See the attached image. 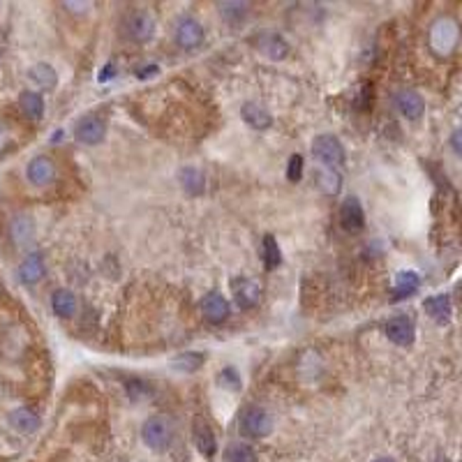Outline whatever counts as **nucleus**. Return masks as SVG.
Returning <instances> with one entry per match:
<instances>
[{"label": "nucleus", "mask_w": 462, "mask_h": 462, "mask_svg": "<svg viewBox=\"0 0 462 462\" xmlns=\"http://www.w3.org/2000/svg\"><path fill=\"white\" fill-rule=\"evenodd\" d=\"M173 434H176V428H173V421L169 416L158 414V416H151L148 421L144 423L142 428V437L146 441L148 449L153 451H167L171 449L173 444Z\"/></svg>", "instance_id": "f257e3e1"}, {"label": "nucleus", "mask_w": 462, "mask_h": 462, "mask_svg": "<svg viewBox=\"0 0 462 462\" xmlns=\"http://www.w3.org/2000/svg\"><path fill=\"white\" fill-rule=\"evenodd\" d=\"M458 37H460V28L458 23L444 16V19H437L432 23L430 28V47L434 54L439 56H449L453 49L458 45Z\"/></svg>", "instance_id": "f03ea898"}, {"label": "nucleus", "mask_w": 462, "mask_h": 462, "mask_svg": "<svg viewBox=\"0 0 462 462\" xmlns=\"http://www.w3.org/2000/svg\"><path fill=\"white\" fill-rule=\"evenodd\" d=\"M312 153H315V158L328 169L337 171L345 164V148L333 134H319L315 142H312Z\"/></svg>", "instance_id": "7ed1b4c3"}, {"label": "nucleus", "mask_w": 462, "mask_h": 462, "mask_svg": "<svg viewBox=\"0 0 462 462\" xmlns=\"http://www.w3.org/2000/svg\"><path fill=\"white\" fill-rule=\"evenodd\" d=\"M271 430H273L271 416L259 407H250L241 418V432L248 439H264L271 434Z\"/></svg>", "instance_id": "20e7f679"}, {"label": "nucleus", "mask_w": 462, "mask_h": 462, "mask_svg": "<svg viewBox=\"0 0 462 462\" xmlns=\"http://www.w3.org/2000/svg\"><path fill=\"white\" fill-rule=\"evenodd\" d=\"M123 30L127 35V40L129 42H148L153 37V33H155V21H153V16L148 14L146 10H137L132 14H127L125 16V25H123Z\"/></svg>", "instance_id": "39448f33"}, {"label": "nucleus", "mask_w": 462, "mask_h": 462, "mask_svg": "<svg viewBox=\"0 0 462 462\" xmlns=\"http://www.w3.org/2000/svg\"><path fill=\"white\" fill-rule=\"evenodd\" d=\"M104 134H107V125H104V120L100 116H83L79 118V123L74 125V137L79 144H86V146H95L100 144Z\"/></svg>", "instance_id": "423d86ee"}, {"label": "nucleus", "mask_w": 462, "mask_h": 462, "mask_svg": "<svg viewBox=\"0 0 462 462\" xmlns=\"http://www.w3.org/2000/svg\"><path fill=\"white\" fill-rule=\"evenodd\" d=\"M231 291H233V299H236V303H238V308H243V310L257 308V303L261 299L259 284L255 280H250V277H246V275L231 280Z\"/></svg>", "instance_id": "0eeeda50"}, {"label": "nucleus", "mask_w": 462, "mask_h": 462, "mask_svg": "<svg viewBox=\"0 0 462 462\" xmlns=\"http://www.w3.org/2000/svg\"><path fill=\"white\" fill-rule=\"evenodd\" d=\"M255 49L261 56H266L271 60H282L289 54V45H287L282 35H277V33H259L255 37Z\"/></svg>", "instance_id": "6e6552de"}, {"label": "nucleus", "mask_w": 462, "mask_h": 462, "mask_svg": "<svg viewBox=\"0 0 462 462\" xmlns=\"http://www.w3.org/2000/svg\"><path fill=\"white\" fill-rule=\"evenodd\" d=\"M192 437H195V446L197 451L202 453L204 458L211 460L217 451V441H215V434L211 430V425H208L202 416L195 418V428H192Z\"/></svg>", "instance_id": "1a4fd4ad"}, {"label": "nucleus", "mask_w": 462, "mask_h": 462, "mask_svg": "<svg viewBox=\"0 0 462 462\" xmlns=\"http://www.w3.org/2000/svg\"><path fill=\"white\" fill-rule=\"evenodd\" d=\"M176 42L183 49H197L204 42V28L197 19H183L176 25Z\"/></svg>", "instance_id": "9d476101"}, {"label": "nucleus", "mask_w": 462, "mask_h": 462, "mask_svg": "<svg viewBox=\"0 0 462 462\" xmlns=\"http://www.w3.org/2000/svg\"><path fill=\"white\" fill-rule=\"evenodd\" d=\"M202 312L211 324H222V321L229 317V303H226L222 294L211 291L202 299Z\"/></svg>", "instance_id": "9b49d317"}, {"label": "nucleus", "mask_w": 462, "mask_h": 462, "mask_svg": "<svg viewBox=\"0 0 462 462\" xmlns=\"http://www.w3.org/2000/svg\"><path fill=\"white\" fill-rule=\"evenodd\" d=\"M340 220H342V226L347 231H361L365 226V213L363 206L359 204L356 197H347L342 208H340Z\"/></svg>", "instance_id": "f8f14e48"}, {"label": "nucleus", "mask_w": 462, "mask_h": 462, "mask_svg": "<svg viewBox=\"0 0 462 462\" xmlns=\"http://www.w3.org/2000/svg\"><path fill=\"white\" fill-rule=\"evenodd\" d=\"M386 337L400 347H409L414 342V324L409 317H393L386 324Z\"/></svg>", "instance_id": "ddd939ff"}, {"label": "nucleus", "mask_w": 462, "mask_h": 462, "mask_svg": "<svg viewBox=\"0 0 462 462\" xmlns=\"http://www.w3.org/2000/svg\"><path fill=\"white\" fill-rule=\"evenodd\" d=\"M395 107L400 109V113H403L405 118L418 120L425 111V102H423L421 95L414 93V91H400L395 95Z\"/></svg>", "instance_id": "4468645a"}, {"label": "nucleus", "mask_w": 462, "mask_h": 462, "mask_svg": "<svg viewBox=\"0 0 462 462\" xmlns=\"http://www.w3.org/2000/svg\"><path fill=\"white\" fill-rule=\"evenodd\" d=\"M56 167L47 155H37L35 160H30L28 169H25V176L33 183V185H47V183L54 180Z\"/></svg>", "instance_id": "2eb2a0df"}, {"label": "nucleus", "mask_w": 462, "mask_h": 462, "mask_svg": "<svg viewBox=\"0 0 462 462\" xmlns=\"http://www.w3.org/2000/svg\"><path fill=\"white\" fill-rule=\"evenodd\" d=\"M241 116H243V120H246V123L252 129H259V132H264V129H268V127L273 125V116H271V113H268L264 107H259V104H255V102L243 104Z\"/></svg>", "instance_id": "dca6fc26"}, {"label": "nucleus", "mask_w": 462, "mask_h": 462, "mask_svg": "<svg viewBox=\"0 0 462 462\" xmlns=\"http://www.w3.org/2000/svg\"><path fill=\"white\" fill-rule=\"evenodd\" d=\"M19 277L25 282V284H35L40 282L42 277H45V259L40 255H30L21 261L19 266Z\"/></svg>", "instance_id": "f3484780"}, {"label": "nucleus", "mask_w": 462, "mask_h": 462, "mask_svg": "<svg viewBox=\"0 0 462 462\" xmlns=\"http://www.w3.org/2000/svg\"><path fill=\"white\" fill-rule=\"evenodd\" d=\"M10 423L14 425V430H19L23 434H30L40 428V416L30 412L28 407H19V409H14V412L10 414Z\"/></svg>", "instance_id": "a211bd4d"}, {"label": "nucleus", "mask_w": 462, "mask_h": 462, "mask_svg": "<svg viewBox=\"0 0 462 462\" xmlns=\"http://www.w3.org/2000/svg\"><path fill=\"white\" fill-rule=\"evenodd\" d=\"M178 180H180V185L183 190L187 192V195H202L204 192V185H206V178H204V173L199 171L197 167H183L180 173H178Z\"/></svg>", "instance_id": "6ab92c4d"}, {"label": "nucleus", "mask_w": 462, "mask_h": 462, "mask_svg": "<svg viewBox=\"0 0 462 462\" xmlns=\"http://www.w3.org/2000/svg\"><path fill=\"white\" fill-rule=\"evenodd\" d=\"M423 310L428 312L434 321H441V324H444V321L451 317V299L446 294L430 296V299L423 303Z\"/></svg>", "instance_id": "aec40b11"}, {"label": "nucleus", "mask_w": 462, "mask_h": 462, "mask_svg": "<svg viewBox=\"0 0 462 462\" xmlns=\"http://www.w3.org/2000/svg\"><path fill=\"white\" fill-rule=\"evenodd\" d=\"M19 107H21V111L25 113V116L33 118V120H40L42 116H45V100H42L40 93H33V91L21 93Z\"/></svg>", "instance_id": "412c9836"}, {"label": "nucleus", "mask_w": 462, "mask_h": 462, "mask_svg": "<svg viewBox=\"0 0 462 462\" xmlns=\"http://www.w3.org/2000/svg\"><path fill=\"white\" fill-rule=\"evenodd\" d=\"M51 308L58 317H72L74 310H76V299L72 291L67 289H58L51 296Z\"/></svg>", "instance_id": "4be33fe9"}, {"label": "nucleus", "mask_w": 462, "mask_h": 462, "mask_svg": "<svg viewBox=\"0 0 462 462\" xmlns=\"http://www.w3.org/2000/svg\"><path fill=\"white\" fill-rule=\"evenodd\" d=\"M30 81L37 83L42 91H51V88H56L58 74H56V69L51 67V65L40 63V65H35V67L30 69Z\"/></svg>", "instance_id": "5701e85b"}, {"label": "nucleus", "mask_w": 462, "mask_h": 462, "mask_svg": "<svg viewBox=\"0 0 462 462\" xmlns=\"http://www.w3.org/2000/svg\"><path fill=\"white\" fill-rule=\"evenodd\" d=\"M10 231H12V238L16 246H25V243H30L33 236H35V226H33V220L30 217H14V222L10 226Z\"/></svg>", "instance_id": "b1692460"}, {"label": "nucleus", "mask_w": 462, "mask_h": 462, "mask_svg": "<svg viewBox=\"0 0 462 462\" xmlns=\"http://www.w3.org/2000/svg\"><path fill=\"white\" fill-rule=\"evenodd\" d=\"M206 356L199 354V352H185V354H178L176 359H171V368H176L180 372H195L204 365Z\"/></svg>", "instance_id": "393cba45"}, {"label": "nucleus", "mask_w": 462, "mask_h": 462, "mask_svg": "<svg viewBox=\"0 0 462 462\" xmlns=\"http://www.w3.org/2000/svg\"><path fill=\"white\" fill-rule=\"evenodd\" d=\"M421 280H418V275L414 271H405L395 277V299H407V296H412Z\"/></svg>", "instance_id": "a878e982"}, {"label": "nucleus", "mask_w": 462, "mask_h": 462, "mask_svg": "<svg viewBox=\"0 0 462 462\" xmlns=\"http://www.w3.org/2000/svg\"><path fill=\"white\" fill-rule=\"evenodd\" d=\"M340 183H342V178H340V173L335 169L321 167L317 171V185L324 190L326 195H337V192H340Z\"/></svg>", "instance_id": "bb28decb"}, {"label": "nucleus", "mask_w": 462, "mask_h": 462, "mask_svg": "<svg viewBox=\"0 0 462 462\" xmlns=\"http://www.w3.org/2000/svg\"><path fill=\"white\" fill-rule=\"evenodd\" d=\"M282 261V252H280V246H277V241L273 236H266L264 238V266L266 271H273V268L280 266Z\"/></svg>", "instance_id": "cd10ccee"}, {"label": "nucleus", "mask_w": 462, "mask_h": 462, "mask_svg": "<svg viewBox=\"0 0 462 462\" xmlns=\"http://www.w3.org/2000/svg\"><path fill=\"white\" fill-rule=\"evenodd\" d=\"M226 462H257V453L248 444H236L226 451Z\"/></svg>", "instance_id": "c85d7f7f"}, {"label": "nucleus", "mask_w": 462, "mask_h": 462, "mask_svg": "<svg viewBox=\"0 0 462 462\" xmlns=\"http://www.w3.org/2000/svg\"><path fill=\"white\" fill-rule=\"evenodd\" d=\"M217 381H220V386H224L226 391H241L243 386L241 374L233 368H222L220 374H217Z\"/></svg>", "instance_id": "c756f323"}, {"label": "nucleus", "mask_w": 462, "mask_h": 462, "mask_svg": "<svg viewBox=\"0 0 462 462\" xmlns=\"http://www.w3.org/2000/svg\"><path fill=\"white\" fill-rule=\"evenodd\" d=\"M220 12L226 21H233V19L241 21L243 14L248 12V5L246 3H224V5H220Z\"/></svg>", "instance_id": "7c9ffc66"}, {"label": "nucleus", "mask_w": 462, "mask_h": 462, "mask_svg": "<svg viewBox=\"0 0 462 462\" xmlns=\"http://www.w3.org/2000/svg\"><path fill=\"white\" fill-rule=\"evenodd\" d=\"M127 393L132 400H139V398H148L151 395V388H148V383L142 381V379H129L127 381Z\"/></svg>", "instance_id": "2f4dec72"}, {"label": "nucleus", "mask_w": 462, "mask_h": 462, "mask_svg": "<svg viewBox=\"0 0 462 462\" xmlns=\"http://www.w3.org/2000/svg\"><path fill=\"white\" fill-rule=\"evenodd\" d=\"M301 173H303V158L301 155H291L289 164H287V178H289L291 183H299Z\"/></svg>", "instance_id": "473e14b6"}, {"label": "nucleus", "mask_w": 462, "mask_h": 462, "mask_svg": "<svg viewBox=\"0 0 462 462\" xmlns=\"http://www.w3.org/2000/svg\"><path fill=\"white\" fill-rule=\"evenodd\" d=\"M451 148H453V153L460 155V158H462V127L456 129V132L451 134Z\"/></svg>", "instance_id": "72a5a7b5"}, {"label": "nucleus", "mask_w": 462, "mask_h": 462, "mask_svg": "<svg viewBox=\"0 0 462 462\" xmlns=\"http://www.w3.org/2000/svg\"><path fill=\"white\" fill-rule=\"evenodd\" d=\"M374 462H393L391 458H379V460H374Z\"/></svg>", "instance_id": "f704fd0d"}, {"label": "nucleus", "mask_w": 462, "mask_h": 462, "mask_svg": "<svg viewBox=\"0 0 462 462\" xmlns=\"http://www.w3.org/2000/svg\"><path fill=\"white\" fill-rule=\"evenodd\" d=\"M0 146H3V129H0Z\"/></svg>", "instance_id": "c9c22d12"}]
</instances>
